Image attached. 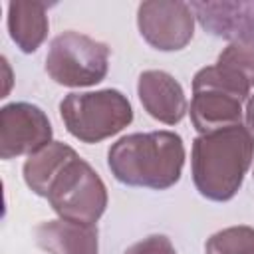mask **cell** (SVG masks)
<instances>
[{"label": "cell", "instance_id": "3", "mask_svg": "<svg viewBox=\"0 0 254 254\" xmlns=\"http://www.w3.org/2000/svg\"><path fill=\"white\" fill-rule=\"evenodd\" d=\"M250 85L220 65H206L192 77L190 123L198 135L214 133L240 125L244 101L250 97Z\"/></svg>", "mask_w": 254, "mask_h": 254}, {"label": "cell", "instance_id": "11", "mask_svg": "<svg viewBox=\"0 0 254 254\" xmlns=\"http://www.w3.org/2000/svg\"><path fill=\"white\" fill-rule=\"evenodd\" d=\"M36 244L48 254H97L99 232L95 224L65 218L40 222L34 230Z\"/></svg>", "mask_w": 254, "mask_h": 254}, {"label": "cell", "instance_id": "12", "mask_svg": "<svg viewBox=\"0 0 254 254\" xmlns=\"http://www.w3.org/2000/svg\"><path fill=\"white\" fill-rule=\"evenodd\" d=\"M8 32L24 54H34L48 38V4L40 0L8 2Z\"/></svg>", "mask_w": 254, "mask_h": 254}, {"label": "cell", "instance_id": "6", "mask_svg": "<svg viewBox=\"0 0 254 254\" xmlns=\"http://www.w3.org/2000/svg\"><path fill=\"white\" fill-rule=\"evenodd\" d=\"M109 46L87 34L67 30L58 34L46 54V73L65 87H89L105 79Z\"/></svg>", "mask_w": 254, "mask_h": 254}, {"label": "cell", "instance_id": "7", "mask_svg": "<svg viewBox=\"0 0 254 254\" xmlns=\"http://www.w3.org/2000/svg\"><path fill=\"white\" fill-rule=\"evenodd\" d=\"M137 28L151 48L159 52H179L192 40L194 14L187 2L149 0L137 8Z\"/></svg>", "mask_w": 254, "mask_h": 254}, {"label": "cell", "instance_id": "13", "mask_svg": "<svg viewBox=\"0 0 254 254\" xmlns=\"http://www.w3.org/2000/svg\"><path fill=\"white\" fill-rule=\"evenodd\" d=\"M73 155H77L75 149L62 141H52L38 153L30 155L22 167V175L28 189L38 196L46 198L52 181L58 177V173Z\"/></svg>", "mask_w": 254, "mask_h": 254}, {"label": "cell", "instance_id": "15", "mask_svg": "<svg viewBox=\"0 0 254 254\" xmlns=\"http://www.w3.org/2000/svg\"><path fill=\"white\" fill-rule=\"evenodd\" d=\"M216 65L232 71L234 75L244 79L250 87H254V40L228 44L218 54Z\"/></svg>", "mask_w": 254, "mask_h": 254}, {"label": "cell", "instance_id": "1", "mask_svg": "<svg viewBox=\"0 0 254 254\" xmlns=\"http://www.w3.org/2000/svg\"><path fill=\"white\" fill-rule=\"evenodd\" d=\"M111 175L129 187L165 190L179 183L185 167V143L175 131L131 133L107 151Z\"/></svg>", "mask_w": 254, "mask_h": 254}, {"label": "cell", "instance_id": "5", "mask_svg": "<svg viewBox=\"0 0 254 254\" xmlns=\"http://www.w3.org/2000/svg\"><path fill=\"white\" fill-rule=\"evenodd\" d=\"M46 198L60 218L95 224L107 208V187L85 159L73 155L52 181Z\"/></svg>", "mask_w": 254, "mask_h": 254}, {"label": "cell", "instance_id": "16", "mask_svg": "<svg viewBox=\"0 0 254 254\" xmlns=\"http://www.w3.org/2000/svg\"><path fill=\"white\" fill-rule=\"evenodd\" d=\"M123 254H177V250L165 234H151L131 244Z\"/></svg>", "mask_w": 254, "mask_h": 254}, {"label": "cell", "instance_id": "9", "mask_svg": "<svg viewBox=\"0 0 254 254\" xmlns=\"http://www.w3.org/2000/svg\"><path fill=\"white\" fill-rule=\"evenodd\" d=\"M190 10L210 36L230 44L254 40V2L250 0H202L190 2Z\"/></svg>", "mask_w": 254, "mask_h": 254}, {"label": "cell", "instance_id": "4", "mask_svg": "<svg viewBox=\"0 0 254 254\" xmlns=\"http://www.w3.org/2000/svg\"><path fill=\"white\" fill-rule=\"evenodd\" d=\"M60 117L77 141L99 143L133 121V107L119 89L71 91L60 101Z\"/></svg>", "mask_w": 254, "mask_h": 254}, {"label": "cell", "instance_id": "10", "mask_svg": "<svg viewBox=\"0 0 254 254\" xmlns=\"http://www.w3.org/2000/svg\"><path fill=\"white\" fill-rule=\"evenodd\" d=\"M137 95L143 109L165 125H177L189 111L183 85L163 69H147L139 73Z\"/></svg>", "mask_w": 254, "mask_h": 254}, {"label": "cell", "instance_id": "2", "mask_svg": "<svg viewBox=\"0 0 254 254\" xmlns=\"http://www.w3.org/2000/svg\"><path fill=\"white\" fill-rule=\"evenodd\" d=\"M254 159V135L246 125H232L198 135L190 151V175L200 196L224 202L242 187Z\"/></svg>", "mask_w": 254, "mask_h": 254}, {"label": "cell", "instance_id": "8", "mask_svg": "<svg viewBox=\"0 0 254 254\" xmlns=\"http://www.w3.org/2000/svg\"><path fill=\"white\" fill-rule=\"evenodd\" d=\"M52 123L42 107L14 101L0 109V157L4 161L38 153L52 143Z\"/></svg>", "mask_w": 254, "mask_h": 254}, {"label": "cell", "instance_id": "17", "mask_svg": "<svg viewBox=\"0 0 254 254\" xmlns=\"http://www.w3.org/2000/svg\"><path fill=\"white\" fill-rule=\"evenodd\" d=\"M244 121H246L248 131L254 135V95H250V97H248V101H246V109H244Z\"/></svg>", "mask_w": 254, "mask_h": 254}, {"label": "cell", "instance_id": "14", "mask_svg": "<svg viewBox=\"0 0 254 254\" xmlns=\"http://www.w3.org/2000/svg\"><path fill=\"white\" fill-rule=\"evenodd\" d=\"M204 254H254V228L238 224L214 232L204 244Z\"/></svg>", "mask_w": 254, "mask_h": 254}]
</instances>
